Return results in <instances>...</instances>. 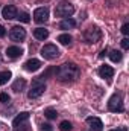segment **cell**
<instances>
[{"instance_id":"cell-18","label":"cell","mask_w":129,"mask_h":131,"mask_svg":"<svg viewBox=\"0 0 129 131\" xmlns=\"http://www.w3.org/2000/svg\"><path fill=\"white\" fill-rule=\"evenodd\" d=\"M122 52L120 50H111L109 52V58H111V61L112 63H119V61H122Z\"/></svg>"},{"instance_id":"cell-6","label":"cell","mask_w":129,"mask_h":131,"mask_svg":"<svg viewBox=\"0 0 129 131\" xmlns=\"http://www.w3.org/2000/svg\"><path fill=\"white\" fill-rule=\"evenodd\" d=\"M41 57L46 60H55L59 57V49L55 44H46L41 49Z\"/></svg>"},{"instance_id":"cell-26","label":"cell","mask_w":129,"mask_h":131,"mask_svg":"<svg viewBox=\"0 0 129 131\" xmlns=\"http://www.w3.org/2000/svg\"><path fill=\"white\" fill-rule=\"evenodd\" d=\"M122 34H125V35H128L129 34V25L128 23H125V25L122 26Z\"/></svg>"},{"instance_id":"cell-12","label":"cell","mask_w":129,"mask_h":131,"mask_svg":"<svg viewBox=\"0 0 129 131\" xmlns=\"http://www.w3.org/2000/svg\"><path fill=\"white\" fill-rule=\"evenodd\" d=\"M87 124L90 125V128L93 131H102L103 130V124L99 117H87Z\"/></svg>"},{"instance_id":"cell-21","label":"cell","mask_w":129,"mask_h":131,"mask_svg":"<svg viewBox=\"0 0 129 131\" xmlns=\"http://www.w3.org/2000/svg\"><path fill=\"white\" fill-rule=\"evenodd\" d=\"M11 79V72H0V85H5Z\"/></svg>"},{"instance_id":"cell-23","label":"cell","mask_w":129,"mask_h":131,"mask_svg":"<svg viewBox=\"0 0 129 131\" xmlns=\"http://www.w3.org/2000/svg\"><path fill=\"white\" fill-rule=\"evenodd\" d=\"M73 128L71 127V122H68V121H62L61 124H59V130L61 131H70Z\"/></svg>"},{"instance_id":"cell-10","label":"cell","mask_w":129,"mask_h":131,"mask_svg":"<svg viewBox=\"0 0 129 131\" xmlns=\"http://www.w3.org/2000/svg\"><path fill=\"white\" fill-rule=\"evenodd\" d=\"M17 8L14 5H6L3 9H2V17L5 20H12V18H17Z\"/></svg>"},{"instance_id":"cell-24","label":"cell","mask_w":129,"mask_h":131,"mask_svg":"<svg viewBox=\"0 0 129 131\" xmlns=\"http://www.w3.org/2000/svg\"><path fill=\"white\" fill-rule=\"evenodd\" d=\"M9 95L8 93H0V102H3V104H6V102H9Z\"/></svg>"},{"instance_id":"cell-30","label":"cell","mask_w":129,"mask_h":131,"mask_svg":"<svg viewBox=\"0 0 129 131\" xmlns=\"http://www.w3.org/2000/svg\"><path fill=\"white\" fill-rule=\"evenodd\" d=\"M111 131H126V127H122L120 130H111Z\"/></svg>"},{"instance_id":"cell-9","label":"cell","mask_w":129,"mask_h":131,"mask_svg":"<svg viewBox=\"0 0 129 131\" xmlns=\"http://www.w3.org/2000/svg\"><path fill=\"white\" fill-rule=\"evenodd\" d=\"M33 20L36 23H46L49 20V9L47 8H38V9H35Z\"/></svg>"},{"instance_id":"cell-8","label":"cell","mask_w":129,"mask_h":131,"mask_svg":"<svg viewBox=\"0 0 129 131\" xmlns=\"http://www.w3.org/2000/svg\"><path fill=\"white\" fill-rule=\"evenodd\" d=\"M9 37H11L12 41H23L26 38V31L21 26H14L9 32Z\"/></svg>"},{"instance_id":"cell-11","label":"cell","mask_w":129,"mask_h":131,"mask_svg":"<svg viewBox=\"0 0 129 131\" xmlns=\"http://www.w3.org/2000/svg\"><path fill=\"white\" fill-rule=\"evenodd\" d=\"M99 75H100V78H103V79H109V78H112V75H114V69L111 67V66H100V69H99Z\"/></svg>"},{"instance_id":"cell-17","label":"cell","mask_w":129,"mask_h":131,"mask_svg":"<svg viewBox=\"0 0 129 131\" xmlns=\"http://www.w3.org/2000/svg\"><path fill=\"white\" fill-rule=\"evenodd\" d=\"M76 26V21L73 20V18H65L61 21V25H59V28L61 29H71V28H74Z\"/></svg>"},{"instance_id":"cell-27","label":"cell","mask_w":129,"mask_h":131,"mask_svg":"<svg viewBox=\"0 0 129 131\" xmlns=\"http://www.w3.org/2000/svg\"><path fill=\"white\" fill-rule=\"evenodd\" d=\"M41 130L43 131H52V125H49V124H43V125H41Z\"/></svg>"},{"instance_id":"cell-1","label":"cell","mask_w":129,"mask_h":131,"mask_svg":"<svg viewBox=\"0 0 129 131\" xmlns=\"http://www.w3.org/2000/svg\"><path fill=\"white\" fill-rule=\"evenodd\" d=\"M79 73H81V70H79V67L74 63H65V64L58 67L55 78H58L59 82L71 84V82H74L79 78Z\"/></svg>"},{"instance_id":"cell-7","label":"cell","mask_w":129,"mask_h":131,"mask_svg":"<svg viewBox=\"0 0 129 131\" xmlns=\"http://www.w3.org/2000/svg\"><path fill=\"white\" fill-rule=\"evenodd\" d=\"M100 37H102V32L97 26H91L84 32V38L87 43H97L100 40Z\"/></svg>"},{"instance_id":"cell-3","label":"cell","mask_w":129,"mask_h":131,"mask_svg":"<svg viewBox=\"0 0 129 131\" xmlns=\"http://www.w3.org/2000/svg\"><path fill=\"white\" fill-rule=\"evenodd\" d=\"M44 90H46L44 79L36 78V79L32 82V87H31V90H29L28 96H29V99H36V98H40V96L44 93Z\"/></svg>"},{"instance_id":"cell-29","label":"cell","mask_w":129,"mask_h":131,"mask_svg":"<svg viewBox=\"0 0 129 131\" xmlns=\"http://www.w3.org/2000/svg\"><path fill=\"white\" fill-rule=\"evenodd\" d=\"M105 55H106V49H103V50H102V52H100V55H99V57H100V58H103V57H105Z\"/></svg>"},{"instance_id":"cell-22","label":"cell","mask_w":129,"mask_h":131,"mask_svg":"<svg viewBox=\"0 0 129 131\" xmlns=\"http://www.w3.org/2000/svg\"><path fill=\"white\" fill-rule=\"evenodd\" d=\"M17 18H18L20 21H23V23H29V21H31V17H29V14H28V12L17 14Z\"/></svg>"},{"instance_id":"cell-13","label":"cell","mask_w":129,"mask_h":131,"mask_svg":"<svg viewBox=\"0 0 129 131\" xmlns=\"http://www.w3.org/2000/svg\"><path fill=\"white\" fill-rule=\"evenodd\" d=\"M6 55H8V58L15 60V58H18V57H21V55H23V50H21V47L11 46V47H8V49H6Z\"/></svg>"},{"instance_id":"cell-28","label":"cell","mask_w":129,"mask_h":131,"mask_svg":"<svg viewBox=\"0 0 129 131\" xmlns=\"http://www.w3.org/2000/svg\"><path fill=\"white\" fill-rule=\"evenodd\" d=\"M5 34H6V31H5V28H3V26L0 25V38H2V37H5Z\"/></svg>"},{"instance_id":"cell-2","label":"cell","mask_w":129,"mask_h":131,"mask_svg":"<svg viewBox=\"0 0 129 131\" xmlns=\"http://www.w3.org/2000/svg\"><path fill=\"white\" fill-rule=\"evenodd\" d=\"M28 121H29V113H28V111L20 113V114L14 119V122H12L14 131H29L31 128H29Z\"/></svg>"},{"instance_id":"cell-14","label":"cell","mask_w":129,"mask_h":131,"mask_svg":"<svg viewBox=\"0 0 129 131\" xmlns=\"http://www.w3.org/2000/svg\"><path fill=\"white\" fill-rule=\"evenodd\" d=\"M40 67H41V61H40V60H35V58L28 60V61L24 63V69H26L28 72H36Z\"/></svg>"},{"instance_id":"cell-20","label":"cell","mask_w":129,"mask_h":131,"mask_svg":"<svg viewBox=\"0 0 129 131\" xmlns=\"http://www.w3.org/2000/svg\"><path fill=\"white\" fill-rule=\"evenodd\" d=\"M44 116H46L47 119H56V117H58V113H56V110H53V108H46V110H44Z\"/></svg>"},{"instance_id":"cell-25","label":"cell","mask_w":129,"mask_h":131,"mask_svg":"<svg viewBox=\"0 0 129 131\" xmlns=\"http://www.w3.org/2000/svg\"><path fill=\"white\" fill-rule=\"evenodd\" d=\"M122 47L123 49H129V38H123L122 40Z\"/></svg>"},{"instance_id":"cell-4","label":"cell","mask_w":129,"mask_h":131,"mask_svg":"<svg viewBox=\"0 0 129 131\" xmlns=\"http://www.w3.org/2000/svg\"><path fill=\"white\" fill-rule=\"evenodd\" d=\"M73 12H74V6L70 2H61L55 8V15L56 17H65V18H68L70 15H73Z\"/></svg>"},{"instance_id":"cell-19","label":"cell","mask_w":129,"mask_h":131,"mask_svg":"<svg viewBox=\"0 0 129 131\" xmlns=\"http://www.w3.org/2000/svg\"><path fill=\"white\" fill-rule=\"evenodd\" d=\"M58 41H59L61 44H64V46L71 44V35H68V34H62V35L58 37Z\"/></svg>"},{"instance_id":"cell-15","label":"cell","mask_w":129,"mask_h":131,"mask_svg":"<svg viewBox=\"0 0 129 131\" xmlns=\"http://www.w3.org/2000/svg\"><path fill=\"white\" fill-rule=\"evenodd\" d=\"M33 37L36 38V40H46L47 37H49V31L47 29H44V28H36L35 31H33Z\"/></svg>"},{"instance_id":"cell-5","label":"cell","mask_w":129,"mask_h":131,"mask_svg":"<svg viewBox=\"0 0 129 131\" xmlns=\"http://www.w3.org/2000/svg\"><path fill=\"white\" fill-rule=\"evenodd\" d=\"M108 108L109 111L112 113H122L125 110V105H123V98L120 95H112L109 102H108Z\"/></svg>"},{"instance_id":"cell-16","label":"cell","mask_w":129,"mask_h":131,"mask_svg":"<svg viewBox=\"0 0 129 131\" xmlns=\"http://www.w3.org/2000/svg\"><path fill=\"white\" fill-rule=\"evenodd\" d=\"M24 87H26V81L23 79V78H18L14 84H12V90L15 92V93H18V92H23L24 90Z\"/></svg>"}]
</instances>
